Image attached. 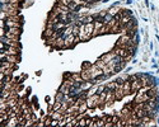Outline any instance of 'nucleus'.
Here are the masks:
<instances>
[{
	"instance_id": "1",
	"label": "nucleus",
	"mask_w": 159,
	"mask_h": 127,
	"mask_svg": "<svg viewBox=\"0 0 159 127\" xmlns=\"http://www.w3.org/2000/svg\"><path fill=\"white\" fill-rule=\"evenodd\" d=\"M119 88V85L116 84V81L115 83H110V84L106 85V93H108V91H115Z\"/></svg>"
}]
</instances>
